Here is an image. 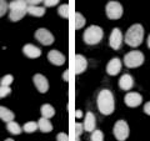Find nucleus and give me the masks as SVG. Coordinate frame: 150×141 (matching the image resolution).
I'll return each instance as SVG.
<instances>
[{
	"label": "nucleus",
	"instance_id": "1",
	"mask_svg": "<svg viewBox=\"0 0 150 141\" xmlns=\"http://www.w3.org/2000/svg\"><path fill=\"white\" fill-rule=\"evenodd\" d=\"M96 105L103 115H111L115 110V100H114L112 92L110 90H108V89L101 90L99 92V95H98Z\"/></svg>",
	"mask_w": 150,
	"mask_h": 141
},
{
	"label": "nucleus",
	"instance_id": "2",
	"mask_svg": "<svg viewBox=\"0 0 150 141\" xmlns=\"http://www.w3.org/2000/svg\"><path fill=\"white\" fill-rule=\"evenodd\" d=\"M144 40V29L140 24L131 25L125 34V43L131 48H137Z\"/></svg>",
	"mask_w": 150,
	"mask_h": 141
},
{
	"label": "nucleus",
	"instance_id": "3",
	"mask_svg": "<svg viewBox=\"0 0 150 141\" xmlns=\"http://www.w3.org/2000/svg\"><path fill=\"white\" fill-rule=\"evenodd\" d=\"M103 36H104V31L101 27L98 25H91L84 31L83 39L88 45H96L101 41Z\"/></svg>",
	"mask_w": 150,
	"mask_h": 141
},
{
	"label": "nucleus",
	"instance_id": "4",
	"mask_svg": "<svg viewBox=\"0 0 150 141\" xmlns=\"http://www.w3.org/2000/svg\"><path fill=\"white\" fill-rule=\"evenodd\" d=\"M143 63H144V54L142 51L134 50V51H130V53L125 54V56H124L125 66H128L130 69L138 68L140 65H143Z\"/></svg>",
	"mask_w": 150,
	"mask_h": 141
},
{
	"label": "nucleus",
	"instance_id": "5",
	"mask_svg": "<svg viewBox=\"0 0 150 141\" xmlns=\"http://www.w3.org/2000/svg\"><path fill=\"white\" fill-rule=\"evenodd\" d=\"M115 139L118 141H125L129 137V125L125 120H119L116 121L112 129Z\"/></svg>",
	"mask_w": 150,
	"mask_h": 141
},
{
	"label": "nucleus",
	"instance_id": "6",
	"mask_svg": "<svg viewBox=\"0 0 150 141\" xmlns=\"http://www.w3.org/2000/svg\"><path fill=\"white\" fill-rule=\"evenodd\" d=\"M105 11H106V16L111 19V20H118V19L123 16V6L118 1H109L106 4Z\"/></svg>",
	"mask_w": 150,
	"mask_h": 141
},
{
	"label": "nucleus",
	"instance_id": "7",
	"mask_svg": "<svg viewBox=\"0 0 150 141\" xmlns=\"http://www.w3.org/2000/svg\"><path fill=\"white\" fill-rule=\"evenodd\" d=\"M35 39L39 41L40 44H43L45 46L48 45H51L54 43V36L53 34L48 30V29H44V27H41V29H38L35 31Z\"/></svg>",
	"mask_w": 150,
	"mask_h": 141
},
{
	"label": "nucleus",
	"instance_id": "8",
	"mask_svg": "<svg viewBox=\"0 0 150 141\" xmlns=\"http://www.w3.org/2000/svg\"><path fill=\"white\" fill-rule=\"evenodd\" d=\"M109 44L111 46V49L114 50H119L121 48V44H123V34L119 27H114L111 30V34L109 37Z\"/></svg>",
	"mask_w": 150,
	"mask_h": 141
},
{
	"label": "nucleus",
	"instance_id": "9",
	"mask_svg": "<svg viewBox=\"0 0 150 141\" xmlns=\"http://www.w3.org/2000/svg\"><path fill=\"white\" fill-rule=\"evenodd\" d=\"M33 81H34V85L38 89V91L41 94H45L49 90V81L44 75L41 74H35L34 78H33Z\"/></svg>",
	"mask_w": 150,
	"mask_h": 141
},
{
	"label": "nucleus",
	"instance_id": "10",
	"mask_svg": "<svg viewBox=\"0 0 150 141\" xmlns=\"http://www.w3.org/2000/svg\"><path fill=\"white\" fill-rule=\"evenodd\" d=\"M126 106L129 107H137L143 102V97L139 92H128L124 99Z\"/></svg>",
	"mask_w": 150,
	"mask_h": 141
},
{
	"label": "nucleus",
	"instance_id": "11",
	"mask_svg": "<svg viewBox=\"0 0 150 141\" xmlns=\"http://www.w3.org/2000/svg\"><path fill=\"white\" fill-rule=\"evenodd\" d=\"M48 60L53 64L56 65V66H62V65L65 64V56L58 50H51L48 54Z\"/></svg>",
	"mask_w": 150,
	"mask_h": 141
},
{
	"label": "nucleus",
	"instance_id": "12",
	"mask_svg": "<svg viewBox=\"0 0 150 141\" xmlns=\"http://www.w3.org/2000/svg\"><path fill=\"white\" fill-rule=\"evenodd\" d=\"M74 65H75V73L81 74V73L85 71L86 68H88V60L85 59V56L76 54L74 56Z\"/></svg>",
	"mask_w": 150,
	"mask_h": 141
},
{
	"label": "nucleus",
	"instance_id": "13",
	"mask_svg": "<svg viewBox=\"0 0 150 141\" xmlns=\"http://www.w3.org/2000/svg\"><path fill=\"white\" fill-rule=\"evenodd\" d=\"M121 70V61L120 59L118 58H114L111 59L109 63L106 65V73L110 75V76H115V75H118Z\"/></svg>",
	"mask_w": 150,
	"mask_h": 141
},
{
	"label": "nucleus",
	"instance_id": "14",
	"mask_svg": "<svg viewBox=\"0 0 150 141\" xmlns=\"http://www.w3.org/2000/svg\"><path fill=\"white\" fill-rule=\"evenodd\" d=\"M23 53H24V55L28 56V58L36 59L41 55V50L38 48V46L33 45V44H26L24 48H23Z\"/></svg>",
	"mask_w": 150,
	"mask_h": 141
},
{
	"label": "nucleus",
	"instance_id": "15",
	"mask_svg": "<svg viewBox=\"0 0 150 141\" xmlns=\"http://www.w3.org/2000/svg\"><path fill=\"white\" fill-rule=\"evenodd\" d=\"M119 86H120L121 90H124V91L131 90L133 86H134V79L131 78V75L124 74L123 76L120 78V80H119Z\"/></svg>",
	"mask_w": 150,
	"mask_h": 141
},
{
	"label": "nucleus",
	"instance_id": "16",
	"mask_svg": "<svg viewBox=\"0 0 150 141\" xmlns=\"http://www.w3.org/2000/svg\"><path fill=\"white\" fill-rule=\"evenodd\" d=\"M95 125H96V121H95V116H94L93 112H86L85 115V120L83 123L84 126V131H89V133H93L95 130Z\"/></svg>",
	"mask_w": 150,
	"mask_h": 141
},
{
	"label": "nucleus",
	"instance_id": "17",
	"mask_svg": "<svg viewBox=\"0 0 150 141\" xmlns=\"http://www.w3.org/2000/svg\"><path fill=\"white\" fill-rule=\"evenodd\" d=\"M14 112L10 111L9 109H6L5 106H0V119H1L4 123H10V121H14Z\"/></svg>",
	"mask_w": 150,
	"mask_h": 141
},
{
	"label": "nucleus",
	"instance_id": "18",
	"mask_svg": "<svg viewBox=\"0 0 150 141\" xmlns=\"http://www.w3.org/2000/svg\"><path fill=\"white\" fill-rule=\"evenodd\" d=\"M38 129H39L41 133H50V131H53V125H51L49 119L41 117V119L38 121Z\"/></svg>",
	"mask_w": 150,
	"mask_h": 141
},
{
	"label": "nucleus",
	"instance_id": "19",
	"mask_svg": "<svg viewBox=\"0 0 150 141\" xmlns=\"http://www.w3.org/2000/svg\"><path fill=\"white\" fill-rule=\"evenodd\" d=\"M40 112H41V117H45V119H51L55 115V110L54 107L49 105V104H44L40 107Z\"/></svg>",
	"mask_w": 150,
	"mask_h": 141
},
{
	"label": "nucleus",
	"instance_id": "20",
	"mask_svg": "<svg viewBox=\"0 0 150 141\" xmlns=\"http://www.w3.org/2000/svg\"><path fill=\"white\" fill-rule=\"evenodd\" d=\"M26 13L30 14L31 16H35V18H41L45 14V8L43 6H28L26 8Z\"/></svg>",
	"mask_w": 150,
	"mask_h": 141
},
{
	"label": "nucleus",
	"instance_id": "21",
	"mask_svg": "<svg viewBox=\"0 0 150 141\" xmlns=\"http://www.w3.org/2000/svg\"><path fill=\"white\" fill-rule=\"evenodd\" d=\"M28 4L25 0H16V1H11L9 4V9L10 10H26Z\"/></svg>",
	"mask_w": 150,
	"mask_h": 141
},
{
	"label": "nucleus",
	"instance_id": "22",
	"mask_svg": "<svg viewBox=\"0 0 150 141\" xmlns=\"http://www.w3.org/2000/svg\"><path fill=\"white\" fill-rule=\"evenodd\" d=\"M85 18H84L80 13H75V16H74V29L75 30H79L85 25Z\"/></svg>",
	"mask_w": 150,
	"mask_h": 141
},
{
	"label": "nucleus",
	"instance_id": "23",
	"mask_svg": "<svg viewBox=\"0 0 150 141\" xmlns=\"http://www.w3.org/2000/svg\"><path fill=\"white\" fill-rule=\"evenodd\" d=\"M6 130L13 135H20L21 131H23L21 128H20V125H19L18 123H15V121H10V123H8L6 124Z\"/></svg>",
	"mask_w": 150,
	"mask_h": 141
},
{
	"label": "nucleus",
	"instance_id": "24",
	"mask_svg": "<svg viewBox=\"0 0 150 141\" xmlns=\"http://www.w3.org/2000/svg\"><path fill=\"white\" fill-rule=\"evenodd\" d=\"M25 14H26V10H10L9 18H10L11 21L16 23L19 20H21V19L25 16Z\"/></svg>",
	"mask_w": 150,
	"mask_h": 141
},
{
	"label": "nucleus",
	"instance_id": "25",
	"mask_svg": "<svg viewBox=\"0 0 150 141\" xmlns=\"http://www.w3.org/2000/svg\"><path fill=\"white\" fill-rule=\"evenodd\" d=\"M36 130H38V123H35V121H29V123H26L23 126V131H25L28 134H33Z\"/></svg>",
	"mask_w": 150,
	"mask_h": 141
},
{
	"label": "nucleus",
	"instance_id": "26",
	"mask_svg": "<svg viewBox=\"0 0 150 141\" xmlns=\"http://www.w3.org/2000/svg\"><path fill=\"white\" fill-rule=\"evenodd\" d=\"M58 13H59V15L62 18L68 19L69 18V5L68 4H63V5H60L59 9H58Z\"/></svg>",
	"mask_w": 150,
	"mask_h": 141
},
{
	"label": "nucleus",
	"instance_id": "27",
	"mask_svg": "<svg viewBox=\"0 0 150 141\" xmlns=\"http://www.w3.org/2000/svg\"><path fill=\"white\" fill-rule=\"evenodd\" d=\"M90 141H104V134L100 130H94L91 133Z\"/></svg>",
	"mask_w": 150,
	"mask_h": 141
},
{
	"label": "nucleus",
	"instance_id": "28",
	"mask_svg": "<svg viewBox=\"0 0 150 141\" xmlns=\"http://www.w3.org/2000/svg\"><path fill=\"white\" fill-rule=\"evenodd\" d=\"M14 81L13 75H5L1 80H0V86H10Z\"/></svg>",
	"mask_w": 150,
	"mask_h": 141
},
{
	"label": "nucleus",
	"instance_id": "29",
	"mask_svg": "<svg viewBox=\"0 0 150 141\" xmlns=\"http://www.w3.org/2000/svg\"><path fill=\"white\" fill-rule=\"evenodd\" d=\"M84 131V126L80 123H75L74 124V137H80V135Z\"/></svg>",
	"mask_w": 150,
	"mask_h": 141
},
{
	"label": "nucleus",
	"instance_id": "30",
	"mask_svg": "<svg viewBox=\"0 0 150 141\" xmlns=\"http://www.w3.org/2000/svg\"><path fill=\"white\" fill-rule=\"evenodd\" d=\"M8 9H9V4L6 3V0H0V18L5 15Z\"/></svg>",
	"mask_w": 150,
	"mask_h": 141
},
{
	"label": "nucleus",
	"instance_id": "31",
	"mask_svg": "<svg viewBox=\"0 0 150 141\" xmlns=\"http://www.w3.org/2000/svg\"><path fill=\"white\" fill-rule=\"evenodd\" d=\"M10 92H11L10 86H0V97H5L10 95Z\"/></svg>",
	"mask_w": 150,
	"mask_h": 141
},
{
	"label": "nucleus",
	"instance_id": "32",
	"mask_svg": "<svg viewBox=\"0 0 150 141\" xmlns=\"http://www.w3.org/2000/svg\"><path fill=\"white\" fill-rule=\"evenodd\" d=\"M25 1L28 4V6H38L39 4L44 3V0H25Z\"/></svg>",
	"mask_w": 150,
	"mask_h": 141
},
{
	"label": "nucleus",
	"instance_id": "33",
	"mask_svg": "<svg viewBox=\"0 0 150 141\" xmlns=\"http://www.w3.org/2000/svg\"><path fill=\"white\" fill-rule=\"evenodd\" d=\"M60 0H44V5L46 8H51V6H55Z\"/></svg>",
	"mask_w": 150,
	"mask_h": 141
},
{
	"label": "nucleus",
	"instance_id": "34",
	"mask_svg": "<svg viewBox=\"0 0 150 141\" xmlns=\"http://www.w3.org/2000/svg\"><path fill=\"white\" fill-rule=\"evenodd\" d=\"M56 141H69V136L64 133H60L58 136H56Z\"/></svg>",
	"mask_w": 150,
	"mask_h": 141
},
{
	"label": "nucleus",
	"instance_id": "35",
	"mask_svg": "<svg viewBox=\"0 0 150 141\" xmlns=\"http://www.w3.org/2000/svg\"><path fill=\"white\" fill-rule=\"evenodd\" d=\"M144 112H145L146 115L150 116V101H148L146 104H145V106H144Z\"/></svg>",
	"mask_w": 150,
	"mask_h": 141
},
{
	"label": "nucleus",
	"instance_id": "36",
	"mask_svg": "<svg viewBox=\"0 0 150 141\" xmlns=\"http://www.w3.org/2000/svg\"><path fill=\"white\" fill-rule=\"evenodd\" d=\"M63 79L65 81H69V70H65V73L63 74Z\"/></svg>",
	"mask_w": 150,
	"mask_h": 141
},
{
	"label": "nucleus",
	"instance_id": "37",
	"mask_svg": "<svg viewBox=\"0 0 150 141\" xmlns=\"http://www.w3.org/2000/svg\"><path fill=\"white\" fill-rule=\"evenodd\" d=\"M81 115H83V114H81V111H80V110H78V111H76V117H81Z\"/></svg>",
	"mask_w": 150,
	"mask_h": 141
},
{
	"label": "nucleus",
	"instance_id": "38",
	"mask_svg": "<svg viewBox=\"0 0 150 141\" xmlns=\"http://www.w3.org/2000/svg\"><path fill=\"white\" fill-rule=\"evenodd\" d=\"M148 46H149V49H150V35L148 36Z\"/></svg>",
	"mask_w": 150,
	"mask_h": 141
},
{
	"label": "nucleus",
	"instance_id": "39",
	"mask_svg": "<svg viewBox=\"0 0 150 141\" xmlns=\"http://www.w3.org/2000/svg\"><path fill=\"white\" fill-rule=\"evenodd\" d=\"M5 141H14V140H13V139H6Z\"/></svg>",
	"mask_w": 150,
	"mask_h": 141
},
{
	"label": "nucleus",
	"instance_id": "40",
	"mask_svg": "<svg viewBox=\"0 0 150 141\" xmlns=\"http://www.w3.org/2000/svg\"><path fill=\"white\" fill-rule=\"evenodd\" d=\"M14 1H16V0H14Z\"/></svg>",
	"mask_w": 150,
	"mask_h": 141
}]
</instances>
